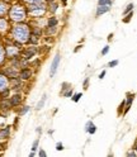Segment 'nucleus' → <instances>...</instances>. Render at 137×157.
I'll list each match as a JSON object with an SVG mask.
<instances>
[{
	"instance_id": "nucleus-25",
	"label": "nucleus",
	"mask_w": 137,
	"mask_h": 157,
	"mask_svg": "<svg viewBox=\"0 0 137 157\" xmlns=\"http://www.w3.org/2000/svg\"><path fill=\"white\" fill-rule=\"evenodd\" d=\"M56 148L58 149V151H62V149H64V146H62V143H57Z\"/></svg>"
},
{
	"instance_id": "nucleus-21",
	"label": "nucleus",
	"mask_w": 137,
	"mask_h": 157,
	"mask_svg": "<svg viewBox=\"0 0 137 157\" xmlns=\"http://www.w3.org/2000/svg\"><path fill=\"white\" fill-rule=\"evenodd\" d=\"M26 1H28L30 4H37V3H42L43 0H26Z\"/></svg>"
},
{
	"instance_id": "nucleus-6",
	"label": "nucleus",
	"mask_w": 137,
	"mask_h": 157,
	"mask_svg": "<svg viewBox=\"0 0 137 157\" xmlns=\"http://www.w3.org/2000/svg\"><path fill=\"white\" fill-rule=\"evenodd\" d=\"M109 10V5H99L96 9V15H102V14L107 13Z\"/></svg>"
},
{
	"instance_id": "nucleus-16",
	"label": "nucleus",
	"mask_w": 137,
	"mask_h": 157,
	"mask_svg": "<svg viewBox=\"0 0 137 157\" xmlns=\"http://www.w3.org/2000/svg\"><path fill=\"white\" fill-rule=\"evenodd\" d=\"M4 57H5V51L3 49L1 46H0V63L4 61Z\"/></svg>"
},
{
	"instance_id": "nucleus-8",
	"label": "nucleus",
	"mask_w": 137,
	"mask_h": 157,
	"mask_svg": "<svg viewBox=\"0 0 137 157\" xmlns=\"http://www.w3.org/2000/svg\"><path fill=\"white\" fill-rule=\"evenodd\" d=\"M20 100H22L20 95H14V96H12V99H10V105H12V107L18 105V104L20 103Z\"/></svg>"
},
{
	"instance_id": "nucleus-27",
	"label": "nucleus",
	"mask_w": 137,
	"mask_h": 157,
	"mask_svg": "<svg viewBox=\"0 0 137 157\" xmlns=\"http://www.w3.org/2000/svg\"><path fill=\"white\" fill-rule=\"evenodd\" d=\"M131 17H132V13H131V14H128V18H126V19H124V23H127V22H129V19H131Z\"/></svg>"
},
{
	"instance_id": "nucleus-2",
	"label": "nucleus",
	"mask_w": 137,
	"mask_h": 157,
	"mask_svg": "<svg viewBox=\"0 0 137 157\" xmlns=\"http://www.w3.org/2000/svg\"><path fill=\"white\" fill-rule=\"evenodd\" d=\"M9 15H10V18H12L14 22H22L23 19L26 18L27 12H26V9L23 8V6H20V5H14V6H12V9H10V12H9Z\"/></svg>"
},
{
	"instance_id": "nucleus-10",
	"label": "nucleus",
	"mask_w": 137,
	"mask_h": 157,
	"mask_svg": "<svg viewBox=\"0 0 137 157\" xmlns=\"http://www.w3.org/2000/svg\"><path fill=\"white\" fill-rule=\"evenodd\" d=\"M8 29V22L3 18H0V32H5Z\"/></svg>"
},
{
	"instance_id": "nucleus-4",
	"label": "nucleus",
	"mask_w": 137,
	"mask_h": 157,
	"mask_svg": "<svg viewBox=\"0 0 137 157\" xmlns=\"http://www.w3.org/2000/svg\"><path fill=\"white\" fill-rule=\"evenodd\" d=\"M58 63H60V55L57 53L55 56V58H53V61H52V65H51V71H50V76L53 77V75L56 73V70H57V67H58Z\"/></svg>"
},
{
	"instance_id": "nucleus-24",
	"label": "nucleus",
	"mask_w": 137,
	"mask_h": 157,
	"mask_svg": "<svg viewBox=\"0 0 137 157\" xmlns=\"http://www.w3.org/2000/svg\"><path fill=\"white\" fill-rule=\"evenodd\" d=\"M29 110V107H24V109H22V111H20V114H26L27 111Z\"/></svg>"
},
{
	"instance_id": "nucleus-23",
	"label": "nucleus",
	"mask_w": 137,
	"mask_h": 157,
	"mask_svg": "<svg viewBox=\"0 0 137 157\" xmlns=\"http://www.w3.org/2000/svg\"><path fill=\"white\" fill-rule=\"evenodd\" d=\"M108 52H109V47L107 46V47H104V48H103V51H102V55H107Z\"/></svg>"
},
{
	"instance_id": "nucleus-1",
	"label": "nucleus",
	"mask_w": 137,
	"mask_h": 157,
	"mask_svg": "<svg viewBox=\"0 0 137 157\" xmlns=\"http://www.w3.org/2000/svg\"><path fill=\"white\" fill-rule=\"evenodd\" d=\"M12 34L14 37V39H17L20 43H24L29 39V28L26 24H18L13 28Z\"/></svg>"
},
{
	"instance_id": "nucleus-7",
	"label": "nucleus",
	"mask_w": 137,
	"mask_h": 157,
	"mask_svg": "<svg viewBox=\"0 0 137 157\" xmlns=\"http://www.w3.org/2000/svg\"><path fill=\"white\" fill-rule=\"evenodd\" d=\"M18 53V51L15 47L13 46H9V47H6V56H9V57H13V56H17Z\"/></svg>"
},
{
	"instance_id": "nucleus-3",
	"label": "nucleus",
	"mask_w": 137,
	"mask_h": 157,
	"mask_svg": "<svg viewBox=\"0 0 137 157\" xmlns=\"http://www.w3.org/2000/svg\"><path fill=\"white\" fill-rule=\"evenodd\" d=\"M28 12L34 17H40L46 12V5L42 3H37V4H32L28 8Z\"/></svg>"
},
{
	"instance_id": "nucleus-12",
	"label": "nucleus",
	"mask_w": 137,
	"mask_h": 157,
	"mask_svg": "<svg viewBox=\"0 0 137 157\" xmlns=\"http://www.w3.org/2000/svg\"><path fill=\"white\" fill-rule=\"evenodd\" d=\"M95 128H96V127H95L93 123H91V122H89V123L86 124V131H88L89 133H91V134L95 133Z\"/></svg>"
},
{
	"instance_id": "nucleus-9",
	"label": "nucleus",
	"mask_w": 137,
	"mask_h": 157,
	"mask_svg": "<svg viewBox=\"0 0 137 157\" xmlns=\"http://www.w3.org/2000/svg\"><path fill=\"white\" fill-rule=\"evenodd\" d=\"M30 75H32V72H30V70H27V69H24L22 72H20V77L23 79V80H27V79H29L30 77Z\"/></svg>"
},
{
	"instance_id": "nucleus-30",
	"label": "nucleus",
	"mask_w": 137,
	"mask_h": 157,
	"mask_svg": "<svg viewBox=\"0 0 137 157\" xmlns=\"http://www.w3.org/2000/svg\"><path fill=\"white\" fill-rule=\"evenodd\" d=\"M5 146H6V145H5V143H4V145H0V149H5V148H4V147H5Z\"/></svg>"
},
{
	"instance_id": "nucleus-5",
	"label": "nucleus",
	"mask_w": 137,
	"mask_h": 157,
	"mask_svg": "<svg viewBox=\"0 0 137 157\" xmlns=\"http://www.w3.org/2000/svg\"><path fill=\"white\" fill-rule=\"evenodd\" d=\"M8 84H9V81H8L6 76H4V75H0V93H3L4 90H6Z\"/></svg>"
},
{
	"instance_id": "nucleus-26",
	"label": "nucleus",
	"mask_w": 137,
	"mask_h": 157,
	"mask_svg": "<svg viewBox=\"0 0 137 157\" xmlns=\"http://www.w3.org/2000/svg\"><path fill=\"white\" fill-rule=\"evenodd\" d=\"M38 155H40L41 157H44V156H46V152L43 151V149H41V151H40V153H38Z\"/></svg>"
},
{
	"instance_id": "nucleus-29",
	"label": "nucleus",
	"mask_w": 137,
	"mask_h": 157,
	"mask_svg": "<svg viewBox=\"0 0 137 157\" xmlns=\"http://www.w3.org/2000/svg\"><path fill=\"white\" fill-rule=\"evenodd\" d=\"M127 155H128V156H136L137 153H136V152H128Z\"/></svg>"
},
{
	"instance_id": "nucleus-13",
	"label": "nucleus",
	"mask_w": 137,
	"mask_h": 157,
	"mask_svg": "<svg viewBox=\"0 0 137 157\" xmlns=\"http://www.w3.org/2000/svg\"><path fill=\"white\" fill-rule=\"evenodd\" d=\"M46 98H47V95L44 94V95L42 96V99L40 100V103L37 104V110H41V109L43 108V105H44V101H46Z\"/></svg>"
},
{
	"instance_id": "nucleus-22",
	"label": "nucleus",
	"mask_w": 137,
	"mask_h": 157,
	"mask_svg": "<svg viewBox=\"0 0 137 157\" xmlns=\"http://www.w3.org/2000/svg\"><path fill=\"white\" fill-rule=\"evenodd\" d=\"M132 8H133V4H129V5L127 6V8H126V10H124V14H127L129 10H132Z\"/></svg>"
},
{
	"instance_id": "nucleus-11",
	"label": "nucleus",
	"mask_w": 137,
	"mask_h": 157,
	"mask_svg": "<svg viewBox=\"0 0 137 157\" xmlns=\"http://www.w3.org/2000/svg\"><path fill=\"white\" fill-rule=\"evenodd\" d=\"M6 12H8V5L3 1H0V15H4Z\"/></svg>"
},
{
	"instance_id": "nucleus-14",
	"label": "nucleus",
	"mask_w": 137,
	"mask_h": 157,
	"mask_svg": "<svg viewBox=\"0 0 137 157\" xmlns=\"http://www.w3.org/2000/svg\"><path fill=\"white\" fill-rule=\"evenodd\" d=\"M8 136H9V128H5L4 131L0 132V138H5Z\"/></svg>"
},
{
	"instance_id": "nucleus-17",
	"label": "nucleus",
	"mask_w": 137,
	"mask_h": 157,
	"mask_svg": "<svg viewBox=\"0 0 137 157\" xmlns=\"http://www.w3.org/2000/svg\"><path fill=\"white\" fill-rule=\"evenodd\" d=\"M110 0H99V5H110Z\"/></svg>"
},
{
	"instance_id": "nucleus-18",
	"label": "nucleus",
	"mask_w": 137,
	"mask_h": 157,
	"mask_svg": "<svg viewBox=\"0 0 137 157\" xmlns=\"http://www.w3.org/2000/svg\"><path fill=\"white\" fill-rule=\"evenodd\" d=\"M81 95H82L81 93H79V94H75V95H74V98H72V100H74V101H79V99L81 98Z\"/></svg>"
},
{
	"instance_id": "nucleus-20",
	"label": "nucleus",
	"mask_w": 137,
	"mask_h": 157,
	"mask_svg": "<svg viewBox=\"0 0 137 157\" xmlns=\"http://www.w3.org/2000/svg\"><path fill=\"white\" fill-rule=\"evenodd\" d=\"M117 65H118V61H117V60H114V61H112V62L108 63L109 67H114V66H117Z\"/></svg>"
},
{
	"instance_id": "nucleus-28",
	"label": "nucleus",
	"mask_w": 137,
	"mask_h": 157,
	"mask_svg": "<svg viewBox=\"0 0 137 157\" xmlns=\"http://www.w3.org/2000/svg\"><path fill=\"white\" fill-rule=\"evenodd\" d=\"M104 75H105V71H103L100 75H99V79H103V77H104Z\"/></svg>"
},
{
	"instance_id": "nucleus-19",
	"label": "nucleus",
	"mask_w": 137,
	"mask_h": 157,
	"mask_svg": "<svg viewBox=\"0 0 137 157\" xmlns=\"http://www.w3.org/2000/svg\"><path fill=\"white\" fill-rule=\"evenodd\" d=\"M38 142H40L38 139H36V141L33 142V146H32V151H33V152L36 151V149H37V147H38Z\"/></svg>"
},
{
	"instance_id": "nucleus-15",
	"label": "nucleus",
	"mask_w": 137,
	"mask_h": 157,
	"mask_svg": "<svg viewBox=\"0 0 137 157\" xmlns=\"http://www.w3.org/2000/svg\"><path fill=\"white\" fill-rule=\"evenodd\" d=\"M56 24H57V19L56 18H51L48 20V27H55Z\"/></svg>"
}]
</instances>
